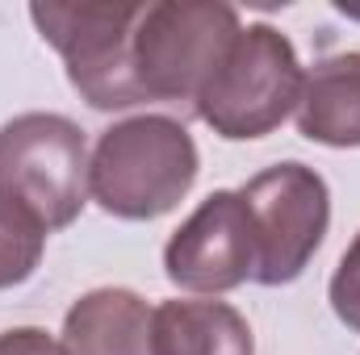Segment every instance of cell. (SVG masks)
Listing matches in <instances>:
<instances>
[{
  "mask_svg": "<svg viewBox=\"0 0 360 355\" xmlns=\"http://www.w3.org/2000/svg\"><path fill=\"white\" fill-rule=\"evenodd\" d=\"M197 172L201 155L184 121L139 113L101 130L89 155V192L122 222H155L188 196Z\"/></svg>",
  "mask_w": 360,
  "mask_h": 355,
  "instance_id": "6da1fadb",
  "label": "cell"
},
{
  "mask_svg": "<svg viewBox=\"0 0 360 355\" xmlns=\"http://www.w3.org/2000/svg\"><path fill=\"white\" fill-rule=\"evenodd\" d=\"M306 72L293 42L269 25H243L218 72L201 88L193 113L226 142H252L272 134L289 113H297Z\"/></svg>",
  "mask_w": 360,
  "mask_h": 355,
  "instance_id": "7a4b0ae2",
  "label": "cell"
},
{
  "mask_svg": "<svg viewBox=\"0 0 360 355\" xmlns=\"http://www.w3.org/2000/svg\"><path fill=\"white\" fill-rule=\"evenodd\" d=\"M243 21L222 0H155L143 4L134 29V80L151 100L197 105L218 72L222 55L239 38Z\"/></svg>",
  "mask_w": 360,
  "mask_h": 355,
  "instance_id": "3957f363",
  "label": "cell"
},
{
  "mask_svg": "<svg viewBox=\"0 0 360 355\" xmlns=\"http://www.w3.org/2000/svg\"><path fill=\"white\" fill-rule=\"evenodd\" d=\"M0 192L25 205L46 234L89 205V142L63 113H21L0 126Z\"/></svg>",
  "mask_w": 360,
  "mask_h": 355,
  "instance_id": "277c9868",
  "label": "cell"
},
{
  "mask_svg": "<svg viewBox=\"0 0 360 355\" xmlns=\"http://www.w3.org/2000/svg\"><path fill=\"white\" fill-rule=\"evenodd\" d=\"M30 17L63 55L72 88L101 113L147 105L134 80V29L143 4H30Z\"/></svg>",
  "mask_w": 360,
  "mask_h": 355,
  "instance_id": "5b68a950",
  "label": "cell"
},
{
  "mask_svg": "<svg viewBox=\"0 0 360 355\" xmlns=\"http://www.w3.org/2000/svg\"><path fill=\"white\" fill-rule=\"evenodd\" d=\"M252 239H256V284L281 288L293 284L319 255L331 226V188L314 168L285 159L264 168L239 188Z\"/></svg>",
  "mask_w": 360,
  "mask_h": 355,
  "instance_id": "8992f818",
  "label": "cell"
},
{
  "mask_svg": "<svg viewBox=\"0 0 360 355\" xmlns=\"http://www.w3.org/2000/svg\"><path fill=\"white\" fill-rule=\"evenodd\" d=\"M164 272L188 293H231L256 276V239L239 188L210 192L164 247Z\"/></svg>",
  "mask_w": 360,
  "mask_h": 355,
  "instance_id": "52a82bcc",
  "label": "cell"
},
{
  "mask_svg": "<svg viewBox=\"0 0 360 355\" xmlns=\"http://www.w3.org/2000/svg\"><path fill=\"white\" fill-rule=\"evenodd\" d=\"M155 309L134 288H92L63 318L68 355H155Z\"/></svg>",
  "mask_w": 360,
  "mask_h": 355,
  "instance_id": "ba28073f",
  "label": "cell"
},
{
  "mask_svg": "<svg viewBox=\"0 0 360 355\" xmlns=\"http://www.w3.org/2000/svg\"><path fill=\"white\" fill-rule=\"evenodd\" d=\"M297 134L335 151L360 147V51H340L306 72Z\"/></svg>",
  "mask_w": 360,
  "mask_h": 355,
  "instance_id": "9c48e42d",
  "label": "cell"
},
{
  "mask_svg": "<svg viewBox=\"0 0 360 355\" xmlns=\"http://www.w3.org/2000/svg\"><path fill=\"white\" fill-rule=\"evenodd\" d=\"M155 355H256L248 318L226 301L184 297L155 305L151 318Z\"/></svg>",
  "mask_w": 360,
  "mask_h": 355,
  "instance_id": "30bf717a",
  "label": "cell"
},
{
  "mask_svg": "<svg viewBox=\"0 0 360 355\" xmlns=\"http://www.w3.org/2000/svg\"><path fill=\"white\" fill-rule=\"evenodd\" d=\"M42 251H46L42 222L25 205L8 201L0 192V288L25 284L42 264Z\"/></svg>",
  "mask_w": 360,
  "mask_h": 355,
  "instance_id": "8fae6325",
  "label": "cell"
},
{
  "mask_svg": "<svg viewBox=\"0 0 360 355\" xmlns=\"http://www.w3.org/2000/svg\"><path fill=\"white\" fill-rule=\"evenodd\" d=\"M327 297H331V309H335V318H340L348 330H356V335H360V234L348 243L344 260H340L335 276H331V288H327Z\"/></svg>",
  "mask_w": 360,
  "mask_h": 355,
  "instance_id": "7c38bea8",
  "label": "cell"
},
{
  "mask_svg": "<svg viewBox=\"0 0 360 355\" xmlns=\"http://www.w3.org/2000/svg\"><path fill=\"white\" fill-rule=\"evenodd\" d=\"M0 355H68V347L42 326H17L0 335Z\"/></svg>",
  "mask_w": 360,
  "mask_h": 355,
  "instance_id": "4fadbf2b",
  "label": "cell"
}]
</instances>
